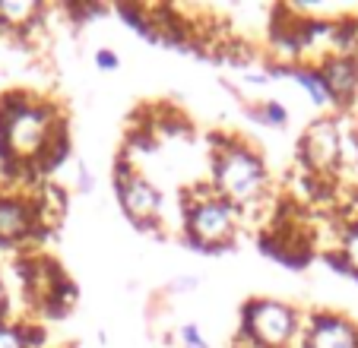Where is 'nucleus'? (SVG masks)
Wrapping results in <instances>:
<instances>
[{
	"instance_id": "16",
	"label": "nucleus",
	"mask_w": 358,
	"mask_h": 348,
	"mask_svg": "<svg viewBox=\"0 0 358 348\" xmlns=\"http://www.w3.org/2000/svg\"><path fill=\"white\" fill-rule=\"evenodd\" d=\"M64 13H67L70 20L76 22V26H83V22H92V20L108 16L111 10L105 7V3H95V0H89V3H64Z\"/></svg>"
},
{
	"instance_id": "18",
	"label": "nucleus",
	"mask_w": 358,
	"mask_h": 348,
	"mask_svg": "<svg viewBox=\"0 0 358 348\" xmlns=\"http://www.w3.org/2000/svg\"><path fill=\"white\" fill-rule=\"evenodd\" d=\"M95 67H99L101 73H115V70H121V57H117L115 48H99V51H95Z\"/></svg>"
},
{
	"instance_id": "4",
	"label": "nucleus",
	"mask_w": 358,
	"mask_h": 348,
	"mask_svg": "<svg viewBox=\"0 0 358 348\" xmlns=\"http://www.w3.org/2000/svg\"><path fill=\"white\" fill-rule=\"evenodd\" d=\"M304 314L279 298H248L238 314V345L244 348H298Z\"/></svg>"
},
{
	"instance_id": "5",
	"label": "nucleus",
	"mask_w": 358,
	"mask_h": 348,
	"mask_svg": "<svg viewBox=\"0 0 358 348\" xmlns=\"http://www.w3.org/2000/svg\"><path fill=\"white\" fill-rule=\"evenodd\" d=\"M111 187H115V200L121 206L124 219L134 228H140L143 235H156L162 231V215H165V194L149 181L146 174L136 168V161L127 152H121L111 168Z\"/></svg>"
},
{
	"instance_id": "17",
	"label": "nucleus",
	"mask_w": 358,
	"mask_h": 348,
	"mask_svg": "<svg viewBox=\"0 0 358 348\" xmlns=\"http://www.w3.org/2000/svg\"><path fill=\"white\" fill-rule=\"evenodd\" d=\"M178 342L184 348H210V339L203 335V329L196 323H181L178 326Z\"/></svg>"
},
{
	"instance_id": "22",
	"label": "nucleus",
	"mask_w": 358,
	"mask_h": 348,
	"mask_svg": "<svg viewBox=\"0 0 358 348\" xmlns=\"http://www.w3.org/2000/svg\"><path fill=\"white\" fill-rule=\"evenodd\" d=\"M345 171L352 174V181H355V187H358V152H355V159H352L349 165H345Z\"/></svg>"
},
{
	"instance_id": "3",
	"label": "nucleus",
	"mask_w": 358,
	"mask_h": 348,
	"mask_svg": "<svg viewBox=\"0 0 358 348\" xmlns=\"http://www.w3.org/2000/svg\"><path fill=\"white\" fill-rule=\"evenodd\" d=\"M244 215L206 181L181 190V244L200 254H229L238 244Z\"/></svg>"
},
{
	"instance_id": "14",
	"label": "nucleus",
	"mask_w": 358,
	"mask_h": 348,
	"mask_svg": "<svg viewBox=\"0 0 358 348\" xmlns=\"http://www.w3.org/2000/svg\"><path fill=\"white\" fill-rule=\"evenodd\" d=\"M115 13H117V20L127 29H134L140 38L159 45V35H156V26H152V16H149V7H143V3H115Z\"/></svg>"
},
{
	"instance_id": "20",
	"label": "nucleus",
	"mask_w": 358,
	"mask_h": 348,
	"mask_svg": "<svg viewBox=\"0 0 358 348\" xmlns=\"http://www.w3.org/2000/svg\"><path fill=\"white\" fill-rule=\"evenodd\" d=\"M196 275H178V279H171V285L165 288V295H187V291H196Z\"/></svg>"
},
{
	"instance_id": "12",
	"label": "nucleus",
	"mask_w": 358,
	"mask_h": 348,
	"mask_svg": "<svg viewBox=\"0 0 358 348\" xmlns=\"http://www.w3.org/2000/svg\"><path fill=\"white\" fill-rule=\"evenodd\" d=\"M45 342L48 333L38 323H26L16 317L0 320V348H45Z\"/></svg>"
},
{
	"instance_id": "1",
	"label": "nucleus",
	"mask_w": 358,
	"mask_h": 348,
	"mask_svg": "<svg viewBox=\"0 0 358 348\" xmlns=\"http://www.w3.org/2000/svg\"><path fill=\"white\" fill-rule=\"evenodd\" d=\"M64 124L61 105L35 89L16 86L0 92V165H22L38 181L35 161Z\"/></svg>"
},
{
	"instance_id": "2",
	"label": "nucleus",
	"mask_w": 358,
	"mask_h": 348,
	"mask_svg": "<svg viewBox=\"0 0 358 348\" xmlns=\"http://www.w3.org/2000/svg\"><path fill=\"white\" fill-rule=\"evenodd\" d=\"M206 184L241 209L244 225L254 212L266 209L273 196V174L264 152L248 136L225 133V130L210 133V181Z\"/></svg>"
},
{
	"instance_id": "15",
	"label": "nucleus",
	"mask_w": 358,
	"mask_h": 348,
	"mask_svg": "<svg viewBox=\"0 0 358 348\" xmlns=\"http://www.w3.org/2000/svg\"><path fill=\"white\" fill-rule=\"evenodd\" d=\"M336 250L349 260V266L355 269V275H358V215H349V219L339 225ZM355 275H352V282H355Z\"/></svg>"
},
{
	"instance_id": "11",
	"label": "nucleus",
	"mask_w": 358,
	"mask_h": 348,
	"mask_svg": "<svg viewBox=\"0 0 358 348\" xmlns=\"http://www.w3.org/2000/svg\"><path fill=\"white\" fill-rule=\"evenodd\" d=\"M48 20V3L41 0H0V35L22 38L32 45Z\"/></svg>"
},
{
	"instance_id": "19",
	"label": "nucleus",
	"mask_w": 358,
	"mask_h": 348,
	"mask_svg": "<svg viewBox=\"0 0 358 348\" xmlns=\"http://www.w3.org/2000/svg\"><path fill=\"white\" fill-rule=\"evenodd\" d=\"M73 174H76V187H80V194H89V190L95 187V177H92V171H89V165L83 159H73Z\"/></svg>"
},
{
	"instance_id": "8",
	"label": "nucleus",
	"mask_w": 358,
	"mask_h": 348,
	"mask_svg": "<svg viewBox=\"0 0 358 348\" xmlns=\"http://www.w3.org/2000/svg\"><path fill=\"white\" fill-rule=\"evenodd\" d=\"M254 241H257V250L266 260L279 263V266H285V269H295V273L308 269L320 256L317 244H314V235L292 219H285L282 225H264Z\"/></svg>"
},
{
	"instance_id": "13",
	"label": "nucleus",
	"mask_w": 358,
	"mask_h": 348,
	"mask_svg": "<svg viewBox=\"0 0 358 348\" xmlns=\"http://www.w3.org/2000/svg\"><path fill=\"white\" fill-rule=\"evenodd\" d=\"M244 114H248L257 127H266V130H282L285 124H289V108H285L279 99L244 101Z\"/></svg>"
},
{
	"instance_id": "6",
	"label": "nucleus",
	"mask_w": 358,
	"mask_h": 348,
	"mask_svg": "<svg viewBox=\"0 0 358 348\" xmlns=\"http://www.w3.org/2000/svg\"><path fill=\"white\" fill-rule=\"evenodd\" d=\"M51 235L35 190L0 184V250H26Z\"/></svg>"
},
{
	"instance_id": "9",
	"label": "nucleus",
	"mask_w": 358,
	"mask_h": 348,
	"mask_svg": "<svg viewBox=\"0 0 358 348\" xmlns=\"http://www.w3.org/2000/svg\"><path fill=\"white\" fill-rule=\"evenodd\" d=\"M298 348H358V323L343 310H308Z\"/></svg>"
},
{
	"instance_id": "21",
	"label": "nucleus",
	"mask_w": 358,
	"mask_h": 348,
	"mask_svg": "<svg viewBox=\"0 0 358 348\" xmlns=\"http://www.w3.org/2000/svg\"><path fill=\"white\" fill-rule=\"evenodd\" d=\"M10 317V291H7V279H3V269H0V320Z\"/></svg>"
},
{
	"instance_id": "10",
	"label": "nucleus",
	"mask_w": 358,
	"mask_h": 348,
	"mask_svg": "<svg viewBox=\"0 0 358 348\" xmlns=\"http://www.w3.org/2000/svg\"><path fill=\"white\" fill-rule=\"evenodd\" d=\"M327 82L330 108L349 111L358 99V54H330L317 64Z\"/></svg>"
},
{
	"instance_id": "7",
	"label": "nucleus",
	"mask_w": 358,
	"mask_h": 348,
	"mask_svg": "<svg viewBox=\"0 0 358 348\" xmlns=\"http://www.w3.org/2000/svg\"><path fill=\"white\" fill-rule=\"evenodd\" d=\"M298 168L317 177H336L343 171V117L324 114L304 127L298 143Z\"/></svg>"
}]
</instances>
